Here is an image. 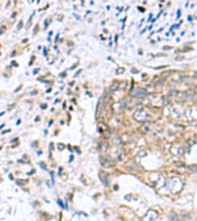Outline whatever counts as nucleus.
Wrapping results in <instances>:
<instances>
[{"instance_id": "obj_3", "label": "nucleus", "mask_w": 197, "mask_h": 221, "mask_svg": "<svg viewBox=\"0 0 197 221\" xmlns=\"http://www.w3.org/2000/svg\"><path fill=\"white\" fill-rule=\"evenodd\" d=\"M100 178H101V181L103 182L106 186H108V177L107 173H104L103 171H101L100 172Z\"/></svg>"}, {"instance_id": "obj_1", "label": "nucleus", "mask_w": 197, "mask_h": 221, "mask_svg": "<svg viewBox=\"0 0 197 221\" xmlns=\"http://www.w3.org/2000/svg\"><path fill=\"white\" fill-rule=\"evenodd\" d=\"M134 118L135 120L138 121V122H143V121H146L147 119H149L150 115L148 114V112L146 110H143V109H138L136 112L134 113Z\"/></svg>"}, {"instance_id": "obj_2", "label": "nucleus", "mask_w": 197, "mask_h": 221, "mask_svg": "<svg viewBox=\"0 0 197 221\" xmlns=\"http://www.w3.org/2000/svg\"><path fill=\"white\" fill-rule=\"evenodd\" d=\"M131 96L136 97V98H144L145 96H147V91L144 89L141 88H136L131 91Z\"/></svg>"}, {"instance_id": "obj_4", "label": "nucleus", "mask_w": 197, "mask_h": 221, "mask_svg": "<svg viewBox=\"0 0 197 221\" xmlns=\"http://www.w3.org/2000/svg\"><path fill=\"white\" fill-rule=\"evenodd\" d=\"M182 220L183 221H196V218L191 215V214H189V213H185V214H183L182 215Z\"/></svg>"}]
</instances>
